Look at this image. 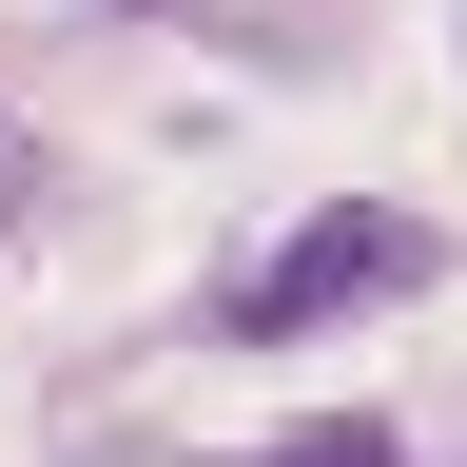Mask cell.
<instances>
[{"instance_id":"obj_3","label":"cell","mask_w":467,"mask_h":467,"mask_svg":"<svg viewBox=\"0 0 467 467\" xmlns=\"http://www.w3.org/2000/svg\"><path fill=\"white\" fill-rule=\"evenodd\" d=\"M117 20H195V0H117Z\"/></svg>"},{"instance_id":"obj_2","label":"cell","mask_w":467,"mask_h":467,"mask_svg":"<svg viewBox=\"0 0 467 467\" xmlns=\"http://www.w3.org/2000/svg\"><path fill=\"white\" fill-rule=\"evenodd\" d=\"M254 467H389V429H370V409H312V429H292V448H254Z\"/></svg>"},{"instance_id":"obj_4","label":"cell","mask_w":467,"mask_h":467,"mask_svg":"<svg viewBox=\"0 0 467 467\" xmlns=\"http://www.w3.org/2000/svg\"><path fill=\"white\" fill-rule=\"evenodd\" d=\"M0 214H20V137H0Z\"/></svg>"},{"instance_id":"obj_1","label":"cell","mask_w":467,"mask_h":467,"mask_svg":"<svg viewBox=\"0 0 467 467\" xmlns=\"http://www.w3.org/2000/svg\"><path fill=\"white\" fill-rule=\"evenodd\" d=\"M448 273V234L409 214V195H331V214H292L254 273L214 292V331L234 350H292V331H331V312H389V292H429Z\"/></svg>"}]
</instances>
